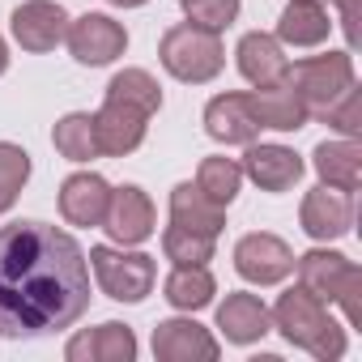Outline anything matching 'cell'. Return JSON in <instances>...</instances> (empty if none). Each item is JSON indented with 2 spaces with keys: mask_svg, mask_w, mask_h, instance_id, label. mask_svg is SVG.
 I'll return each mask as SVG.
<instances>
[{
  "mask_svg": "<svg viewBox=\"0 0 362 362\" xmlns=\"http://www.w3.org/2000/svg\"><path fill=\"white\" fill-rule=\"evenodd\" d=\"M332 5L341 9V26H345V39H349V43H358V26H354V18H358V0H332Z\"/></svg>",
  "mask_w": 362,
  "mask_h": 362,
  "instance_id": "32",
  "label": "cell"
},
{
  "mask_svg": "<svg viewBox=\"0 0 362 362\" xmlns=\"http://www.w3.org/2000/svg\"><path fill=\"white\" fill-rule=\"evenodd\" d=\"M290 86L298 90V98L307 103L311 115H320L332 98H341L354 86V56L349 52H324V56H307L290 69Z\"/></svg>",
  "mask_w": 362,
  "mask_h": 362,
  "instance_id": "6",
  "label": "cell"
},
{
  "mask_svg": "<svg viewBox=\"0 0 362 362\" xmlns=\"http://www.w3.org/2000/svg\"><path fill=\"white\" fill-rule=\"evenodd\" d=\"M107 5H119V9H136V5H145V0H107Z\"/></svg>",
  "mask_w": 362,
  "mask_h": 362,
  "instance_id": "34",
  "label": "cell"
},
{
  "mask_svg": "<svg viewBox=\"0 0 362 362\" xmlns=\"http://www.w3.org/2000/svg\"><path fill=\"white\" fill-rule=\"evenodd\" d=\"M332 22L320 0H290L277 18V43L281 47H320L328 39Z\"/></svg>",
  "mask_w": 362,
  "mask_h": 362,
  "instance_id": "22",
  "label": "cell"
},
{
  "mask_svg": "<svg viewBox=\"0 0 362 362\" xmlns=\"http://www.w3.org/2000/svg\"><path fill=\"white\" fill-rule=\"evenodd\" d=\"M205 132L222 145H252L260 136V119L252 111V98L239 90H226L218 98H209L205 107Z\"/></svg>",
  "mask_w": 362,
  "mask_h": 362,
  "instance_id": "15",
  "label": "cell"
},
{
  "mask_svg": "<svg viewBox=\"0 0 362 362\" xmlns=\"http://www.w3.org/2000/svg\"><path fill=\"white\" fill-rule=\"evenodd\" d=\"M298 222H303V230H307L315 243L341 239V235H349V226H354V197L341 192V188L320 184V188H311V192L303 197Z\"/></svg>",
  "mask_w": 362,
  "mask_h": 362,
  "instance_id": "12",
  "label": "cell"
},
{
  "mask_svg": "<svg viewBox=\"0 0 362 362\" xmlns=\"http://www.w3.org/2000/svg\"><path fill=\"white\" fill-rule=\"evenodd\" d=\"M218 328L226 332V341L252 345V341H260V337L273 328V315H269V307H264L260 294L235 290V294H226V303L218 307Z\"/></svg>",
  "mask_w": 362,
  "mask_h": 362,
  "instance_id": "20",
  "label": "cell"
},
{
  "mask_svg": "<svg viewBox=\"0 0 362 362\" xmlns=\"http://www.w3.org/2000/svg\"><path fill=\"white\" fill-rule=\"evenodd\" d=\"M269 315H273V328H281V337L290 345L307 349L311 358L328 362V358H341L345 354V328L328 315V303H320L303 286L298 290H286Z\"/></svg>",
  "mask_w": 362,
  "mask_h": 362,
  "instance_id": "2",
  "label": "cell"
},
{
  "mask_svg": "<svg viewBox=\"0 0 362 362\" xmlns=\"http://www.w3.org/2000/svg\"><path fill=\"white\" fill-rule=\"evenodd\" d=\"M5 69H9V47H5V39H0V77H5Z\"/></svg>",
  "mask_w": 362,
  "mask_h": 362,
  "instance_id": "33",
  "label": "cell"
},
{
  "mask_svg": "<svg viewBox=\"0 0 362 362\" xmlns=\"http://www.w3.org/2000/svg\"><path fill=\"white\" fill-rule=\"evenodd\" d=\"M107 201H111V184L94 170H81V175H69L60 184V214L69 226H103V214H107Z\"/></svg>",
  "mask_w": 362,
  "mask_h": 362,
  "instance_id": "16",
  "label": "cell"
},
{
  "mask_svg": "<svg viewBox=\"0 0 362 362\" xmlns=\"http://www.w3.org/2000/svg\"><path fill=\"white\" fill-rule=\"evenodd\" d=\"M184 13H188L192 26L222 35V30L235 26V18H239V0H184Z\"/></svg>",
  "mask_w": 362,
  "mask_h": 362,
  "instance_id": "30",
  "label": "cell"
},
{
  "mask_svg": "<svg viewBox=\"0 0 362 362\" xmlns=\"http://www.w3.org/2000/svg\"><path fill=\"white\" fill-rule=\"evenodd\" d=\"M235 60H239V73H243L252 86H273V81H286V77H290V56H286V47L277 43V35H264V30L243 35L239 47H235Z\"/></svg>",
  "mask_w": 362,
  "mask_h": 362,
  "instance_id": "18",
  "label": "cell"
},
{
  "mask_svg": "<svg viewBox=\"0 0 362 362\" xmlns=\"http://www.w3.org/2000/svg\"><path fill=\"white\" fill-rule=\"evenodd\" d=\"M197 188H201L209 201H218V205L226 209V205L239 197V188H243V166H239L235 158L214 153V158H205L201 170H197Z\"/></svg>",
  "mask_w": 362,
  "mask_h": 362,
  "instance_id": "26",
  "label": "cell"
},
{
  "mask_svg": "<svg viewBox=\"0 0 362 362\" xmlns=\"http://www.w3.org/2000/svg\"><path fill=\"white\" fill-rule=\"evenodd\" d=\"M222 354L218 337L197 320H162L153 328V358L158 362H214Z\"/></svg>",
  "mask_w": 362,
  "mask_h": 362,
  "instance_id": "13",
  "label": "cell"
},
{
  "mask_svg": "<svg viewBox=\"0 0 362 362\" xmlns=\"http://www.w3.org/2000/svg\"><path fill=\"white\" fill-rule=\"evenodd\" d=\"M311 166H315V175L324 179L328 188L358 192V184H362V149H358L354 136H345V141H320L315 153H311Z\"/></svg>",
  "mask_w": 362,
  "mask_h": 362,
  "instance_id": "21",
  "label": "cell"
},
{
  "mask_svg": "<svg viewBox=\"0 0 362 362\" xmlns=\"http://www.w3.org/2000/svg\"><path fill=\"white\" fill-rule=\"evenodd\" d=\"M9 30H13V39H18L22 52L43 56V52H56L64 43L69 13H64V5H56V0H26V5L13 9Z\"/></svg>",
  "mask_w": 362,
  "mask_h": 362,
  "instance_id": "10",
  "label": "cell"
},
{
  "mask_svg": "<svg viewBox=\"0 0 362 362\" xmlns=\"http://www.w3.org/2000/svg\"><path fill=\"white\" fill-rule=\"evenodd\" d=\"M162 290H166V303L175 311H201V307L214 303L218 281H214V273L205 264H175V273L166 277Z\"/></svg>",
  "mask_w": 362,
  "mask_h": 362,
  "instance_id": "24",
  "label": "cell"
},
{
  "mask_svg": "<svg viewBox=\"0 0 362 362\" xmlns=\"http://www.w3.org/2000/svg\"><path fill=\"white\" fill-rule=\"evenodd\" d=\"M214 235H201V230H188V226H166L162 230V252L170 264H209L214 260Z\"/></svg>",
  "mask_w": 362,
  "mask_h": 362,
  "instance_id": "27",
  "label": "cell"
},
{
  "mask_svg": "<svg viewBox=\"0 0 362 362\" xmlns=\"http://www.w3.org/2000/svg\"><path fill=\"white\" fill-rule=\"evenodd\" d=\"M235 269L252 286H277L294 273V252L286 247V239L256 230V235H243L235 243Z\"/></svg>",
  "mask_w": 362,
  "mask_h": 362,
  "instance_id": "8",
  "label": "cell"
},
{
  "mask_svg": "<svg viewBox=\"0 0 362 362\" xmlns=\"http://www.w3.org/2000/svg\"><path fill=\"white\" fill-rule=\"evenodd\" d=\"M247 98H252V111H256L260 128L298 132V128L311 119V111H307V103L298 98V90L290 86V77H286V81H273V86H256Z\"/></svg>",
  "mask_w": 362,
  "mask_h": 362,
  "instance_id": "19",
  "label": "cell"
},
{
  "mask_svg": "<svg viewBox=\"0 0 362 362\" xmlns=\"http://www.w3.org/2000/svg\"><path fill=\"white\" fill-rule=\"evenodd\" d=\"M153 201L145 197V188L136 184H124V188H111V201H107V214H103V230L119 243V247H136L153 235Z\"/></svg>",
  "mask_w": 362,
  "mask_h": 362,
  "instance_id": "9",
  "label": "cell"
},
{
  "mask_svg": "<svg viewBox=\"0 0 362 362\" xmlns=\"http://www.w3.org/2000/svg\"><path fill=\"white\" fill-rule=\"evenodd\" d=\"M170 222L218 239L222 226H226V209L218 201H209L197 184H175V192H170Z\"/></svg>",
  "mask_w": 362,
  "mask_h": 362,
  "instance_id": "23",
  "label": "cell"
},
{
  "mask_svg": "<svg viewBox=\"0 0 362 362\" xmlns=\"http://www.w3.org/2000/svg\"><path fill=\"white\" fill-rule=\"evenodd\" d=\"M145 124L149 111L124 103V98H107L103 111L94 115V136H98V153L107 158H128L141 141H145Z\"/></svg>",
  "mask_w": 362,
  "mask_h": 362,
  "instance_id": "11",
  "label": "cell"
},
{
  "mask_svg": "<svg viewBox=\"0 0 362 362\" xmlns=\"http://www.w3.org/2000/svg\"><path fill=\"white\" fill-rule=\"evenodd\" d=\"M90 269L98 277V290L115 303H145L153 281H158V264L145 252H115V247H90Z\"/></svg>",
  "mask_w": 362,
  "mask_h": 362,
  "instance_id": "5",
  "label": "cell"
},
{
  "mask_svg": "<svg viewBox=\"0 0 362 362\" xmlns=\"http://www.w3.org/2000/svg\"><path fill=\"white\" fill-rule=\"evenodd\" d=\"M179 5H184V0H179Z\"/></svg>",
  "mask_w": 362,
  "mask_h": 362,
  "instance_id": "35",
  "label": "cell"
},
{
  "mask_svg": "<svg viewBox=\"0 0 362 362\" xmlns=\"http://www.w3.org/2000/svg\"><path fill=\"white\" fill-rule=\"evenodd\" d=\"M90 307V256L47 222L0 226V337H47Z\"/></svg>",
  "mask_w": 362,
  "mask_h": 362,
  "instance_id": "1",
  "label": "cell"
},
{
  "mask_svg": "<svg viewBox=\"0 0 362 362\" xmlns=\"http://www.w3.org/2000/svg\"><path fill=\"white\" fill-rule=\"evenodd\" d=\"M107 98H124V103H132V107H141V111H158L162 107V90H158V81L145 73V69H124V73H115L111 81H107Z\"/></svg>",
  "mask_w": 362,
  "mask_h": 362,
  "instance_id": "29",
  "label": "cell"
},
{
  "mask_svg": "<svg viewBox=\"0 0 362 362\" xmlns=\"http://www.w3.org/2000/svg\"><path fill=\"white\" fill-rule=\"evenodd\" d=\"M52 145H56V153H60V158H69V162H94V158H98L94 115H86V111H69V115L56 124Z\"/></svg>",
  "mask_w": 362,
  "mask_h": 362,
  "instance_id": "25",
  "label": "cell"
},
{
  "mask_svg": "<svg viewBox=\"0 0 362 362\" xmlns=\"http://www.w3.org/2000/svg\"><path fill=\"white\" fill-rule=\"evenodd\" d=\"M64 43H69V52H73L77 64H86V69H103V64H111V60L124 56V47H128V30H124L115 18H107V13H81V18L69 22Z\"/></svg>",
  "mask_w": 362,
  "mask_h": 362,
  "instance_id": "7",
  "label": "cell"
},
{
  "mask_svg": "<svg viewBox=\"0 0 362 362\" xmlns=\"http://www.w3.org/2000/svg\"><path fill=\"white\" fill-rule=\"evenodd\" d=\"M158 60H162V69H166L175 81L205 86V81H214V77L226 69V47H222V35L201 30V26H192V22H179V26H170V30L162 35Z\"/></svg>",
  "mask_w": 362,
  "mask_h": 362,
  "instance_id": "4",
  "label": "cell"
},
{
  "mask_svg": "<svg viewBox=\"0 0 362 362\" xmlns=\"http://www.w3.org/2000/svg\"><path fill=\"white\" fill-rule=\"evenodd\" d=\"M30 179V153L13 141H0V214H9Z\"/></svg>",
  "mask_w": 362,
  "mask_h": 362,
  "instance_id": "28",
  "label": "cell"
},
{
  "mask_svg": "<svg viewBox=\"0 0 362 362\" xmlns=\"http://www.w3.org/2000/svg\"><path fill=\"white\" fill-rule=\"evenodd\" d=\"M294 269H298V286L307 294H315L320 303H337L354 328L362 324V298H358L362 294V269L349 256L328 252V247H315V252L298 256Z\"/></svg>",
  "mask_w": 362,
  "mask_h": 362,
  "instance_id": "3",
  "label": "cell"
},
{
  "mask_svg": "<svg viewBox=\"0 0 362 362\" xmlns=\"http://www.w3.org/2000/svg\"><path fill=\"white\" fill-rule=\"evenodd\" d=\"M239 166H243V175L260 192H290L303 179V170H307L294 149H286V145H256V141L247 145Z\"/></svg>",
  "mask_w": 362,
  "mask_h": 362,
  "instance_id": "14",
  "label": "cell"
},
{
  "mask_svg": "<svg viewBox=\"0 0 362 362\" xmlns=\"http://www.w3.org/2000/svg\"><path fill=\"white\" fill-rule=\"evenodd\" d=\"M64 358L69 362H132L136 358V337L128 324H98V328H86L77 332L69 345H64Z\"/></svg>",
  "mask_w": 362,
  "mask_h": 362,
  "instance_id": "17",
  "label": "cell"
},
{
  "mask_svg": "<svg viewBox=\"0 0 362 362\" xmlns=\"http://www.w3.org/2000/svg\"><path fill=\"white\" fill-rule=\"evenodd\" d=\"M320 119H324L328 128H337L341 136H358V132H362V94H358V86H349L341 98H332V103L320 111Z\"/></svg>",
  "mask_w": 362,
  "mask_h": 362,
  "instance_id": "31",
  "label": "cell"
}]
</instances>
